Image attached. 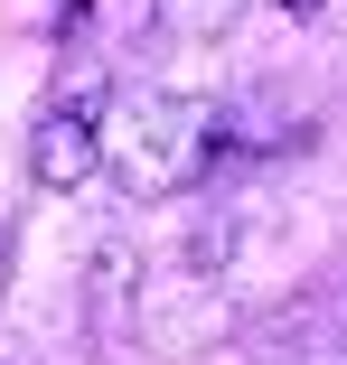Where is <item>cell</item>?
Masks as SVG:
<instances>
[{
	"label": "cell",
	"mask_w": 347,
	"mask_h": 365,
	"mask_svg": "<svg viewBox=\"0 0 347 365\" xmlns=\"http://www.w3.org/2000/svg\"><path fill=\"white\" fill-rule=\"evenodd\" d=\"M104 76H76L56 103H38V122H29V178L38 187H56V197H76V187H94L104 178Z\"/></svg>",
	"instance_id": "7a4b0ae2"
},
{
	"label": "cell",
	"mask_w": 347,
	"mask_h": 365,
	"mask_svg": "<svg viewBox=\"0 0 347 365\" xmlns=\"http://www.w3.org/2000/svg\"><path fill=\"white\" fill-rule=\"evenodd\" d=\"M226 113L197 103V94H169V85H131L104 103V169L131 187V197H178L206 160H216V131Z\"/></svg>",
	"instance_id": "6da1fadb"
},
{
	"label": "cell",
	"mask_w": 347,
	"mask_h": 365,
	"mask_svg": "<svg viewBox=\"0 0 347 365\" xmlns=\"http://www.w3.org/2000/svg\"><path fill=\"white\" fill-rule=\"evenodd\" d=\"M282 10H319V0H282Z\"/></svg>",
	"instance_id": "5b68a950"
},
{
	"label": "cell",
	"mask_w": 347,
	"mask_h": 365,
	"mask_svg": "<svg viewBox=\"0 0 347 365\" xmlns=\"http://www.w3.org/2000/svg\"><path fill=\"white\" fill-rule=\"evenodd\" d=\"M244 10H253V0H151V19H160L169 38H197V47H206V38H226Z\"/></svg>",
	"instance_id": "277c9868"
},
{
	"label": "cell",
	"mask_w": 347,
	"mask_h": 365,
	"mask_svg": "<svg viewBox=\"0 0 347 365\" xmlns=\"http://www.w3.org/2000/svg\"><path fill=\"white\" fill-rule=\"evenodd\" d=\"M131 281H141V253L104 235V244H94V262H85V309H94V328H104V337L131 319Z\"/></svg>",
	"instance_id": "3957f363"
}]
</instances>
